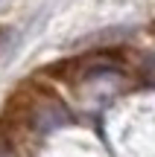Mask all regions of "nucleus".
<instances>
[{"label":"nucleus","instance_id":"f257e3e1","mask_svg":"<svg viewBox=\"0 0 155 157\" xmlns=\"http://www.w3.org/2000/svg\"><path fill=\"white\" fill-rule=\"evenodd\" d=\"M146 73H149V76H155V56H149V58H146Z\"/></svg>","mask_w":155,"mask_h":157}]
</instances>
